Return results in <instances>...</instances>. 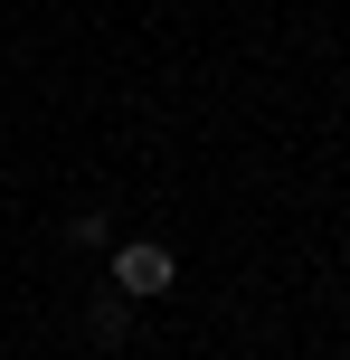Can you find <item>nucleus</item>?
<instances>
[{
    "mask_svg": "<svg viewBox=\"0 0 350 360\" xmlns=\"http://www.w3.org/2000/svg\"><path fill=\"white\" fill-rule=\"evenodd\" d=\"M105 285L123 294V304H152V294H170V285H180V256H170L161 237H133V247H114Z\"/></svg>",
    "mask_w": 350,
    "mask_h": 360,
    "instance_id": "obj_1",
    "label": "nucleus"
},
{
    "mask_svg": "<svg viewBox=\"0 0 350 360\" xmlns=\"http://www.w3.org/2000/svg\"><path fill=\"white\" fill-rule=\"evenodd\" d=\"M67 237H76V247H105L114 218H105V209H76V218H67Z\"/></svg>",
    "mask_w": 350,
    "mask_h": 360,
    "instance_id": "obj_3",
    "label": "nucleus"
},
{
    "mask_svg": "<svg viewBox=\"0 0 350 360\" xmlns=\"http://www.w3.org/2000/svg\"><path fill=\"white\" fill-rule=\"evenodd\" d=\"M86 332H95V342H123V332H133V304H123V294H95V304H86Z\"/></svg>",
    "mask_w": 350,
    "mask_h": 360,
    "instance_id": "obj_2",
    "label": "nucleus"
},
{
    "mask_svg": "<svg viewBox=\"0 0 350 360\" xmlns=\"http://www.w3.org/2000/svg\"><path fill=\"white\" fill-rule=\"evenodd\" d=\"M341 95H350V76H341Z\"/></svg>",
    "mask_w": 350,
    "mask_h": 360,
    "instance_id": "obj_4",
    "label": "nucleus"
}]
</instances>
